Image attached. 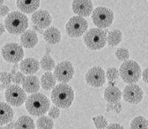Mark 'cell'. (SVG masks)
Masks as SVG:
<instances>
[{
	"label": "cell",
	"instance_id": "2e32d148",
	"mask_svg": "<svg viewBox=\"0 0 148 129\" xmlns=\"http://www.w3.org/2000/svg\"><path fill=\"white\" fill-rule=\"evenodd\" d=\"M21 45L25 48H34L38 43V37L34 30H26L21 34Z\"/></svg>",
	"mask_w": 148,
	"mask_h": 129
},
{
	"label": "cell",
	"instance_id": "8d00e7d4",
	"mask_svg": "<svg viewBox=\"0 0 148 129\" xmlns=\"http://www.w3.org/2000/svg\"><path fill=\"white\" fill-rule=\"evenodd\" d=\"M142 80L148 83V68H147L142 72Z\"/></svg>",
	"mask_w": 148,
	"mask_h": 129
},
{
	"label": "cell",
	"instance_id": "6da1fadb",
	"mask_svg": "<svg viewBox=\"0 0 148 129\" xmlns=\"http://www.w3.org/2000/svg\"><path fill=\"white\" fill-rule=\"evenodd\" d=\"M51 99L55 106L62 109L71 107L74 100V92L67 83H59L51 93Z\"/></svg>",
	"mask_w": 148,
	"mask_h": 129
},
{
	"label": "cell",
	"instance_id": "83f0119b",
	"mask_svg": "<svg viewBox=\"0 0 148 129\" xmlns=\"http://www.w3.org/2000/svg\"><path fill=\"white\" fill-rule=\"evenodd\" d=\"M92 120H93L95 127H96L97 129H106V128L108 127V120L103 116L99 115L97 116V117H94L92 118Z\"/></svg>",
	"mask_w": 148,
	"mask_h": 129
},
{
	"label": "cell",
	"instance_id": "7402d4cb",
	"mask_svg": "<svg viewBox=\"0 0 148 129\" xmlns=\"http://www.w3.org/2000/svg\"><path fill=\"white\" fill-rule=\"evenodd\" d=\"M56 83L57 79L55 78L53 73L51 72H46L41 78V86L46 91L53 90L57 85Z\"/></svg>",
	"mask_w": 148,
	"mask_h": 129
},
{
	"label": "cell",
	"instance_id": "4dcf8cb0",
	"mask_svg": "<svg viewBox=\"0 0 148 129\" xmlns=\"http://www.w3.org/2000/svg\"><path fill=\"white\" fill-rule=\"evenodd\" d=\"M119 70L116 68H109L107 70L106 77L108 79V82H113L119 78Z\"/></svg>",
	"mask_w": 148,
	"mask_h": 129
},
{
	"label": "cell",
	"instance_id": "4fadbf2b",
	"mask_svg": "<svg viewBox=\"0 0 148 129\" xmlns=\"http://www.w3.org/2000/svg\"><path fill=\"white\" fill-rule=\"evenodd\" d=\"M72 9L77 16L87 18L92 14L93 3L92 0H73L72 3Z\"/></svg>",
	"mask_w": 148,
	"mask_h": 129
},
{
	"label": "cell",
	"instance_id": "7bdbcfd3",
	"mask_svg": "<svg viewBox=\"0 0 148 129\" xmlns=\"http://www.w3.org/2000/svg\"><path fill=\"white\" fill-rule=\"evenodd\" d=\"M1 89H2V88H1V84H0V91H1Z\"/></svg>",
	"mask_w": 148,
	"mask_h": 129
},
{
	"label": "cell",
	"instance_id": "60d3db41",
	"mask_svg": "<svg viewBox=\"0 0 148 129\" xmlns=\"http://www.w3.org/2000/svg\"><path fill=\"white\" fill-rule=\"evenodd\" d=\"M17 73V71H16V70H15V69H14V68H13V69H12V70H11V73H12V74H13V75L15 74V73Z\"/></svg>",
	"mask_w": 148,
	"mask_h": 129
},
{
	"label": "cell",
	"instance_id": "4316f807",
	"mask_svg": "<svg viewBox=\"0 0 148 129\" xmlns=\"http://www.w3.org/2000/svg\"><path fill=\"white\" fill-rule=\"evenodd\" d=\"M40 67L44 71L51 72L53 69H55V67H56L55 61L53 59V58L50 57L49 55H45L41 59Z\"/></svg>",
	"mask_w": 148,
	"mask_h": 129
},
{
	"label": "cell",
	"instance_id": "ac0fdd59",
	"mask_svg": "<svg viewBox=\"0 0 148 129\" xmlns=\"http://www.w3.org/2000/svg\"><path fill=\"white\" fill-rule=\"evenodd\" d=\"M39 79L34 75H27L24 78V81L22 83V87L24 91L28 93H38L40 89Z\"/></svg>",
	"mask_w": 148,
	"mask_h": 129
},
{
	"label": "cell",
	"instance_id": "d6a6232c",
	"mask_svg": "<svg viewBox=\"0 0 148 129\" xmlns=\"http://www.w3.org/2000/svg\"><path fill=\"white\" fill-rule=\"evenodd\" d=\"M24 78H25L24 73H23L22 72H17L13 76V82H14V84L19 85V84H22L23 82Z\"/></svg>",
	"mask_w": 148,
	"mask_h": 129
},
{
	"label": "cell",
	"instance_id": "30bf717a",
	"mask_svg": "<svg viewBox=\"0 0 148 129\" xmlns=\"http://www.w3.org/2000/svg\"><path fill=\"white\" fill-rule=\"evenodd\" d=\"M75 69L72 62L69 61H62L56 65L53 75L57 81L61 83H67L73 78Z\"/></svg>",
	"mask_w": 148,
	"mask_h": 129
},
{
	"label": "cell",
	"instance_id": "8992f818",
	"mask_svg": "<svg viewBox=\"0 0 148 129\" xmlns=\"http://www.w3.org/2000/svg\"><path fill=\"white\" fill-rule=\"evenodd\" d=\"M114 18L113 11L107 7L96 8L92 14V19L93 23L101 29L110 27L113 23Z\"/></svg>",
	"mask_w": 148,
	"mask_h": 129
},
{
	"label": "cell",
	"instance_id": "7a4b0ae2",
	"mask_svg": "<svg viewBox=\"0 0 148 129\" xmlns=\"http://www.w3.org/2000/svg\"><path fill=\"white\" fill-rule=\"evenodd\" d=\"M25 108L29 114L41 117L48 112L50 108V100L47 96L40 93H32L26 99Z\"/></svg>",
	"mask_w": 148,
	"mask_h": 129
},
{
	"label": "cell",
	"instance_id": "603a6c76",
	"mask_svg": "<svg viewBox=\"0 0 148 129\" xmlns=\"http://www.w3.org/2000/svg\"><path fill=\"white\" fill-rule=\"evenodd\" d=\"M14 129H35V123L30 117L21 116L14 123Z\"/></svg>",
	"mask_w": 148,
	"mask_h": 129
},
{
	"label": "cell",
	"instance_id": "d590c367",
	"mask_svg": "<svg viewBox=\"0 0 148 129\" xmlns=\"http://www.w3.org/2000/svg\"><path fill=\"white\" fill-rule=\"evenodd\" d=\"M106 129H124L123 126L119 123H111L108 124Z\"/></svg>",
	"mask_w": 148,
	"mask_h": 129
},
{
	"label": "cell",
	"instance_id": "d4e9b609",
	"mask_svg": "<svg viewBox=\"0 0 148 129\" xmlns=\"http://www.w3.org/2000/svg\"><path fill=\"white\" fill-rule=\"evenodd\" d=\"M38 129H53L54 122L53 119L47 116H41L36 122Z\"/></svg>",
	"mask_w": 148,
	"mask_h": 129
},
{
	"label": "cell",
	"instance_id": "836d02e7",
	"mask_svg": "<svg viewBox=\"0 0 148 129\" xmlns=\"http://www.w3.org/2000/svg\"><path fill=\"white\" fill-rule=\"evenodd\" d=\"M107 110L108 112L110 111H116L117 113H119L121 111V104L119 102H116V103H108L107 105Z\"/></svg>",
	"mask_w": 148,
	"mask_h": 129
},
{
	"label": "cell",
	"instance_id": "8fae6325",
	"mask_svg": "<svg viewBox=\"0 0 148 129\" xmlns=\"http://www.w3.org/2000/svg\"><path fill=\"white\" fill-rule=\"evenodd\" d=\"M106 73L103 68L98 66L91 68L85 75V80L89 86L101 88L106 82Z\"/></svg>",
	"mask_w": 148,
	"mask_h": 129
},
{
	"label": "cell",
	"instance_id": "277c9868",
	"mask_svg": "<svg viewBox=\"0 0 148 129\" xmlns=\"http://www.w3.org/2000/svg\"><path fill=\"white\" fill-rule=\"evenodd\" d=\"M107 38V31L99 27H93L85 33L83 41L86 47L90 50H100L106 46Z\"/></svg>",
	"mask_w": 148,
	"mask_h": 129
},
{
	"label": "cell",
	"instance_id": "5b68a950",
	"mask_svg": "<svg viewBox=\"0 0 148 129\" xmlns=\"http://www.w3.org/2000/svg\"><path fill=\"white\" fill-rule=\"evenodd\" d=\"M119 74L124 82L135 84L141 78V68L136 62L128 59L122 62L119 68Z\"/></svg>",
	"mask_w": 148,
	"mask_h": 129
},
{
	"label": "cell",
	"instance_id": "7c38bea8",
	"mask_svg": "<svg viewBox=\"0 0 148 129\" xmlns=\"http://www.w3.org/2000/svg\"><path fill=\"white\" fill-rule=\"evenodd\" d=\"M143 90L136 83L127 85L122 93L124 101L130 104H137L141 102L143 99Z\"/></svg>",
	"mask_w": 148,
	"mask_h": 129
},
{
	"label": "cell",
	"instance_id": "ba28073f",
	"mask_svg": "<svg viewBox=\"0 0 148 129\" xmlns=\"http://www.w3.org/2000/svg\"><path fill=\"white\" fill-rule=\"evenodd\" d=\"M1 54L8 62L18 63L23 60L24 53L22 45L17 43H8L2 48Z\"/></svg>",
	"mask_w": 148,
	"mask_h": 129
},
{
	"label": "cell",
	"instance_id": "cb8c5ba5",
	"mask_svg": "<svg viewBox=\"0 0 148 129\" xmlns=\"http://www.w3.org/2000/svg\"><path fill=\"white\" fill-rule=\"evenodd\" d=\"M122 40V33L119 29H113L109 31L107 38V43L111 47L118 45Z\"/></svg>",
	"mask_w": 148,
	"mask_h": 129
},
{
	"label": "cell",
	"instance_id": "9c48e42d",
	"mask_svg": "<svg viewBox=\"0 0 148 129\" xmlns=\"http://www.w3.org/2000/svg\"><path fill=\"white\" fill-rule=\"evenodd\" d=\"M4 95L6 102L10 106H14L16 108L22 106L27 99L26 92L24 89L17 84L9 85L5 90Z\"/></svg>",
	"mask_w": 148,
	"mask_h": 129
},
{
	"label": "cell",
	"instance_id": "f1b7e54d",
	"mask_svg": "<svg viewBox=\"0 0 148 129\" xmlns=\"http://www.w3.org/2000/svg\"><path fill=\"white\" fill-rule=\"evenodd\" d=\"M115 56L116 58L119 60V61H127L128 60L129 57H130V54L128 49L125 48H117L115 52Z\"/></svg>",
	"mask_w": 148,
	"mask_h": 129
},
{
	"label": "cell",
	"instance_id": "5bb4252c",
	"mask_svg": "<svg viewBox=\"0 0 148 129\" xmlns=\"http://www.w3.org/2000/svg\"><path fill=\"white\" fill-rule=\"evenodd\" d=\"M52 16L47 10H37L32 15V22L35 26L42 29L47 28L52 23Z\"/></svg>",
	"mask_w": 148,
	"mask_h": 129
},
{
	"label": "cell",
	"instance_id": "484cf974",
	"mask_svg": "<svg viewBox=\"0 0 148 129\" xmlns=\"http://www.w3.org/2000/svg\"><path fill=\"white\" fill-rule=\"evenodd\" d=\"M131 129H148V122L147 120L142 117L138 116L133 118L130 124Z\"/></svg>",
	"mask_w": 148,
	"mask_h": 129
},
{
	"label": "cell",
	"instance_id": "9a60e30c",
	"mask_svg": "<svg viewBox=\"0 0 148 129\" xmlns=\"http://www.w3.org/2000/svg\"><path fill=\"white\" fill-rule=\"evenodd\" d=\"M40 68V62L34 58H24L20 62L19 69L23 73L26 75L35 74Z\"/></svg>",
	"mask_w": 148,
	"mask_h": 129
},
{
	"label": "cell",
	"instance_id": "d6986e66",
	"mask_svg": "<svg viewBox=\"0 0 148 129\" xmlns=\"http://www.w3.org/2000/svg\"><path fill=\"white\" fill-rule=\"evenodd\" d=\"M14 112L8 102H0V126L8 124L13 121Z\"/></svg>",
	"mask_w": 148,
	"mask_h": 129
},
{
	"label": "cell",
	"instance_id": "52a82bcc",
	"mask_svg": "<svg viewBox=\"0 0 148 129\" xmlns=\"http://www.w3.org/2000/svg\"><path fill=\"white\" fill-rule=\"evenodd\" d=\"M66 32L71 38H80L88 31V23L83 17L73 16L66 23Z\"/></svg>",
	"mask_w": 148,
	"mask_h": 129
},
{
	"label": "cell",
	"instance_id": "b9f144b4",
	"mask_svg": "<svg viewBox=\"0 0 148 129\" xmlns=\"http://www.w3.org/2000/svg\"><path fill=\"white\" fill-rule=\"evenodd\" d=\"M3 2H4V0H0V7L3 4Z\"/></svg>",
	"mask_w": 148,
	"mask_h": 129
},
{
	"label": "cell",
	"instance_id": "ffe728a7",
	"mask_svg": "<svg viewBox=\"0 0 148 129\" xmlns=\"http://www.w3.org/2000/svg\"><path fill=\"white\" fill-rule=\"evenodd\" d=\"M44 40L50 45L59 43L62 40V34L58 28L56 27H49L46 28L43 33Z\"/></svg>",
	"mask_w": 148,
	"mask_h": 129
},
{
	"label": "cell",
	"instance_id": "44dd1931",
	"mask_svg": "<svg viewBox=\"0 0 148 129\" xmlns=\"http://www.w3.org/2000/svg\"><path fill=\"white\" fill-rule=\"evenodd\" d=\"M121 98V92L116 86H108L104 91V99L108 103L119 102Z\"/></svg>",
	"mask_w": 148,
	"mask_h": 129
},
{
	"label": "cell",
	"instance_id": "f546056e",
	"mask_svg": "<svg viewBox=\"0 0 148 129\" xmlns=\"http://www.w3.org/2000/svg\"><path fill=\"white\" fill-rule=\"evenodd\" d=\"M13 76L14 75L11 73H8L5 71L0 72V82L2 83V85L8 87L13 82Z\"/></svg>",
	"mask_w": 148,
	"mask_h": 129
},
{
	"label": "cell",
	"instance_id": "e575fe53",
	"mask_svg": "<svg viewBox=\"0 0 148 129\" xmlns=\"http://www.w3.org/2000/svg\"><path fill=\"white\" fill-rule=\"evenodd\" d=\"M9 12H10V9L6 5H2L0 7V17L7 16L9 14Z\"/></svg>",
	"mask_w": 148,
	"mask_h": 129
},
{
	"label": "cell",
	"instance_id": "1f68e13d",
	"mask_svg": "<svg viewBox=\"0 0 148 129\" xmlns=\"http://www.w3.org/2000/svg\"><path fill=\"white\" fill-rule=\"evenodd\" d=\"M48 117H51L52 119H56L58 118L60 116V109L57 106H53L48 110Z\"/></svg>",
	"mask_w": 148,
	"mask_h": 129
},
{
	"label": "cell",
	"instance_id": "3957f363",
	"mask_svg": "<svg viewBox=\"0 0 148 129\" xmlns=\"http://www.w3.org/2000/svg\"><path fill=\"white\" fill-rule=\"evenodd\" d=\"M4 26L9 34H22L28 27V19L22 12H11L4 19Z\"/></svg>",
	"mask_w": 148,
	"mask_h": 129
},
{
	"label": "cell",
	"instance_id": "e0dca14e",
	"mask_svg": "<svg viewBox=\"0 0 148 129\" xmlns=\"http://www.w3.org/2000/svg\"><path fill=\"white\" fill-rule=\"evenodd\" d=\"M16 4L22 13L32 14L38 9L40 0H17Z\"/></svg>",
	"mask_w": 148,
	"mask_h": 129
},
{
	"label": "cell",
	"instance_id": "ab89813d",
	"mask_svg": "<svg viewBox=\"0 0 148 129\" xmlns=\"http://www.w3.org/2000/svg\"><path fill=\"white\" fill-rule=\"evenodd\" d=\"M18 68H19V65H18V63H15V64L14 65V67H13V68H14V69H15V70H17V69H18Z\"/></svg>",
	"mask_w": 148,
	"mask_h": 129
},
{
	"label": "cell",
	"instance_id": "74e56055",
	"mask_svg": "<svg viewBox=\"0 0 148 129\" xmlns=\"http://www.w3.org/2000/svg\"><path fill=\"white\" fill-rule=\"evenodd\" d=\"M5 30H6L5 26H4L2 23H0V36H2L3 34H4Z\"/></svg>",
	"mask_w": 148,
	"mask_h": 129
},
{
	"label": "cell",
	"instance_id": "f35d334b",
	"mask_svg": "<svg viewBox=\"0 0 148 129\" xmlns=\"http://www.w3.org/2000/svg\"><path fill=\"white\" fill-rule=\"evenodd\" d=\"M33 28H34V31H35V32L37 31V32H38V33H40V34H43V33H44V32L42 31V28L37 27V26H35V25H34Z\"/></svg>",
	"mask_w": 148,
	"mask_h": 129
}]
</instances>
